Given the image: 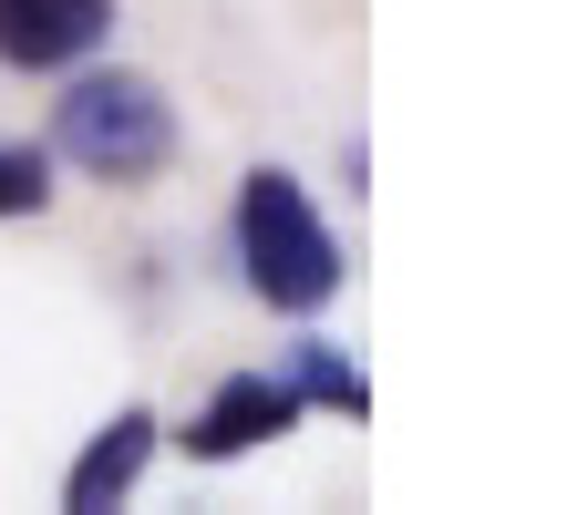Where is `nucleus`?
I'll use <instances>...</instances> for the list:
<instances>
[{
	"label": "nucleus",
	"mask_w": 567,
	"mask_h": 515,
	"mask_svg": "<svg viewBox=\"0 0 567 515\" xmlns=\"http://www.w3.org/2000/svg\"><path fill=\"white\" fill-rule=\"evenodd\" d=\"M145 464H155V412H145V402H124L114 423L73 454V474H62V515H104V505H124Z\"/></svg>",
	"instance_id": "39448f33"
},
{
	"label": "nucleus",
	"mask_w": 567,
	"mask_h": 515,
	"mask_svg": "<svg viewBox=\"0 0 567 515\" xmlns=\"http://www.w3.org/2000/svg\"><path fill=\"white\" fill-rule=\"evenodd\" d=\"M279 382H289L299 402H320V412H372V382H361L330 340H289V371H279Z\"/></svg>",
	"instance_id": "423d86ee"
},
{
	"label": "nucleus",
	"mask_w": 567,
	"mask_h": 515,
	"mask_svg": "<svg viewBox=\"0 0 567 515\" xmlns=\"http://www.w3.org/2000/svg\"><path fill=\"white\" fill-rule=\"evenodd\" d=\"M299 412H310V402H299L279 371H238V382H217L207 402H196L186 454H196V464H238V454H258V443H279Z\"/></svg>",
	"instance_id": "7ed1b4c3"
},
{
	"label": "nucleus",
	"mask_w": 567,
	"mask_h": 515,
	"mask_svg": "<svg viewBox=\"0 0 567 515\" xmlns=\"http://www.w3.org/2000/svg\"><path fill=\"white\" fill-rule=\"evenodd\" d=\"M114 42V0H0V62L11 73H73Z\"/></svg>",
	"instance_id": "20e7f679"
},
{
	"label": "nucleus",
	"mask_w": 567,
	"mask_h": 515,
	"mask_svg": "<svg viewBox=\"0 0 567 515\" xmlns=\"http://www.w3.org/2000/svg\"><path fill=\"white\" fill-rule=\"evenodd\" d=\"M238 279L279 320H310V309L341 299V237L320 227V206L279 165H248V186H238Z\"/></svg>",
	"instance_id": "f03ea898"
},
{
	"label": "nucleus",
	"mask_w": 567,
	"mask_h": 515,
	"mask_svg": "<svg viewBox=\"0 0 567 515\" xmlns=\"http://www.w3.org/2000/svg\"><path fill=\"white\" fill-rule=\"evenodd\" d=\"M52 155L93 186H155L176 165V103H165L155 73H83L73 62V93L52 103Z\"/></svg>",
	"instance_id": "f257e3e1"
},
{
	"label": "nucleus",
	"mask_w": 567,
	"mask_h": 515,
	"mask_svg": "<svg viewBox=\"0 0 567 515\" xmlns=\"http://www.w3.org/2000/svg\"><path fill=\"white\" fill-rule=\"evenodd\" d=\"M52 206V155L42 145H0V217H42Z\"/></svg>",
	"instance_id": "0eeeda50"
}]
</instances>
